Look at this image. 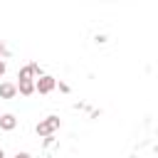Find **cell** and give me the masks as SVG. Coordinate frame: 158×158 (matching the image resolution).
Here are the masks:
<instances>
[{
  "label": "cell",
  "mask_w": 158,
  "mask_h": 158,
  "mask_svg": "<svg viewBox=\"0 0 158 158\" xmlns=\"http://www.w3.org/2000/svg\"><path fill=\"white\" fill-rule=\"evenodd\" d=\"M15 158H32V156H30L27 151H17V153H15Z\"/></svg>",
  "instance_id": "8"
},
{
  "label": "cell",
  "mask_w": 158,
  "mask_h": 158,
  "mask_svg": "<svg viewBox=\"0 0 158 158\" xmlns=\"http://www.w3.org/2000/svg\"><path fill=\"white\" fill-rule=\"evenodd\" d=\"M59 91H62V94H69V84H64V81H59Z\"/></svg>",
  "instance_id": "7"
},
{
  "label": "cell",
  "mask_w": 158,
  "mask_h": 158,
  "mask_svg": "<svg viewBox=\"0 0 158 158\" xmlns=\"http://www.w3.org/2000/svg\"><path fill=\"white\" fill-rule=\"evenodd\" d=\"M44 72H42V67L37 64V62H30V64H25L20 72H17V79L20 81H35V79H40Z\"/></svg>",
  "instance_id": "2"
},
{
  "label": "cell",
  "mask_w": 158,
  "mask_h": 158,
  "mask_svg": "<svg viewBox=\"0 0 158 158\" xmlns=\"http://www.w3.org/2000/svg\"><path fill=\"white\" fill-rule=\"evenodd\" d=\"M17 96V86L12 81H2L0 84V99H15Z\"/></svg>",
  "instance_id": "5"
},
{
  "label": "cell",
  "mask_w": 158,
  "mask_h": 158,
  "mask_svg": "<svg viewBox=\"0 0 158 158\" xmlns=\"http://www.w3.org/2000/svg\"><path fill=\"white\" fill-rule=\"evenodd\" d=\"M2 52H5V47H0V54H2Z\"/></svg>",
  "instance_id": "11"
},
{
  "label": "cell",
  "mask_w": 158,
  "mask_h": 158,
  "mask_svg": "<svg viewBox=\"0 0 158 158\" xmlns=\"http://www.w3.org/2000/svg\"><path fill=\"white\" fill-rule=\"evenodd\" d=\"M17 116L15 114H0V131H15Z\"/></svg>",
  "instance_id": "4"
},
{
  "label": "cell",
  "mask_w": 158,
  "mask_h": 158,
  "mask_svg": "<svg viewBox=\"0 0 158 158\" xmlns=\"http://www.w3.org/2000/svg\"><path fill=\"white\" fill-rule=\"evenodd\" d=\"M62 126V121H59V116H44L37 126H35V131H37V136H42V138H47V136H54V131Z\"/></svg>",
  "instance_id": "1"
},
{
  "label": "cell",
  "mask_w": 158,
  "mask_h": 158,
  "mask_svg": "<svg viewBox=\"0 0 158 158\" xmlns=\"http://www.w3.org/2000/svg\"><path fill=\"white\" fill-rule=\"evenodd\" d=\"M0 158H5V151H2V148H0Z\"/></svg>",
  "instance_id": "10"
},
{
  "label": "cell",
  "mask_w": 158,
  "mask_h": 158,
  "mask_svg": "<svg viewBox=\"0 0 158 158\" xmlns=\"http://www.w3.org/2000/svg\"><path fill=\"white\" fill-rule=\"evenodd\" d=\"M5 69H7V64H5V62H2V59H0V77H2V74H5Z\"/></svg>",
  "instance_id": "9"
},
{
  "label": "cell",
  "mask_w": 158,
  "mask_h": 158,
  "mask_svg": "<svg viewBox=\"0 0 158 158\" xmlns=\"http://www.w3.org/2000/svg\"><path fill=\"white\" fill-rule=\"evenodd\" d=\"M54 89H57V79H54V77L42 74L40 79H35V91H37V94H49V91H54Z\"/></svg>",
  "instance_id": "3"
},
{
  "label": "cell",
  "mask_w": 158,
  "mask_h": 158,
  "mask_svg": "<svg viewBox=\"0 0 158 158\" xmlns=\"http://www.w3.org/2000/svg\"><path fill=\"white\" fill-rule=\"evenodd\" d=\"M15 86H17V91H20L22 96H32V94H35V81H17Z\"/></svg>",
  "instance_id": "6"
}]
</instances>
